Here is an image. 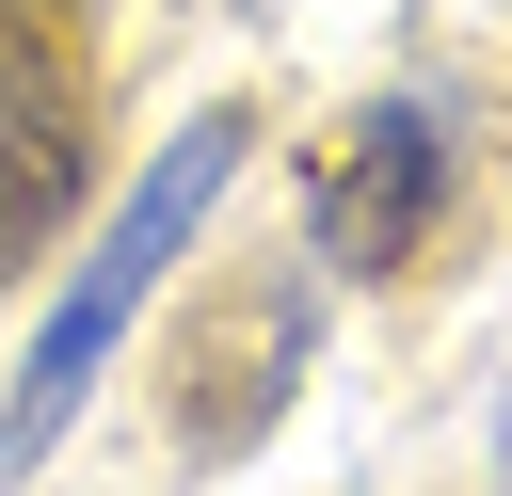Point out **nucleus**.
<instances>
[{
  "label": "nucleus",
  "mask_w": 512,
  "mask_h": 496,
  "mask_svg": "<svg viewBox=\"0 0 512 496\" xmlns=\"http://www.w3.org/2000/svg\"><path fill=\"white\" fill-rule=\"evenodd\" d=\"M256 144V112H192L144 176H128V224L80 256V288L48 304V336H32V368H16V400H0V480H32L48 448H64V416L112 384V352H128V320L160 304V272H176V240L208 224V192H224V160Z\"/></svg>",
  "instance_id": "1"
},
{
  "label": "nucleus",
  "mask_w": 512,
  "mask_h": 496,
  "mask_svg": "<svg viewBox=\"0 0 512 496\" xmlns=\"http://www.w3.org/2000/svg\"><path fill=\"white\" fill-rule=\"evenodd\" d=\"M96 192V32L64 0H0V288Z\"/></svg>",
  "instance_id": "2"
},
{
  "label": "nucleus",
  "mask_w": 512,
  "mask_h": 496,
  "mask_svg": "<svg viewBox=\"0 0 512 496\" xmlns=\"http://www.w3.org/2000/svg\"><path fill=\"white\" fill-rule=\"evenodd\" d=\"M432 208H448V112H432V96H368V112L320 144V176H304V240H320L336 272H400V256L432 240Z\"/></svg>",
  "instance_id": "3"
}]
</instances>
